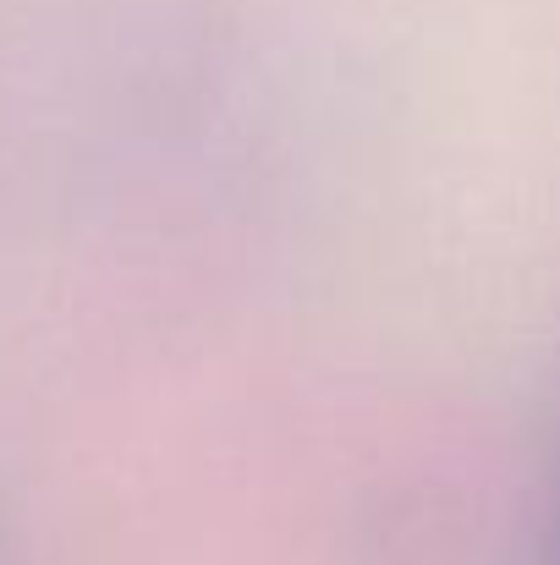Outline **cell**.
<instances>
[{
  "mask_svg": "<svg viewBox=\"0 0 560 565\" xmlns=\"http://www.w3.org/2000/svg\"><path fill=\"white\" fill-rule=\"evenodd\" d=\"M533 565H560V450L545 483V511H539V561Z\"/></svg>",
  "mask_w": 560,
  "mask_h": 565,
  "instance_id": "cell-1",
  "label": "cell"
}]
</instances>
